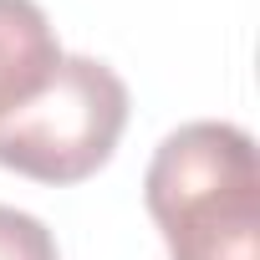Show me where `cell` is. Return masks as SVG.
Wrapping results in <instances>:
<instances>
[{
  "label": "cell",
  "instance_id": "obj_1",
  "mask_svg": "<svg viewBox=\"0 0 260 260\" xmlns=\"http://www.w3.org/2000/svg\"><path fill=\"white\" fill-rule=\"evenodd\" d=\"M169 260H260L255 138L235 122H184L158 143L143 179Z\"/></svg>",
  "mask_w": 260,
  "mask_h": 260
},
{
  "label": "cell",
  "instance_id": "obj_2",
  "mask_svg": "<svg viewBox=\"0 0 260 260\" xmlns=\"http://www.w3.org/2000/svg\"><path fill=\"white\" fill-rule=\"evenodd\" d=\"M127 127V82L97 56H67L51 77L0 117V169L36 184L92 179Z\"/></svg>",
  "mask_w": 260,
  "mask_h": 260
},
{
  "label": "cell",
  "instance_id": "obj_4",
  "mask_svg": "<svg viewBox=\"0 0 260 260\" xmlns=\"http://www.w3.org/2000/svg\"><path fill=\"white\" fill-rule=\"evenodd\" d=\"M0 260H61L56 235L36 214H26L16 204H0Z\"/></svg>",
  "mask_w": 260,
  "mask_h": 260
},
{
  "label": "cell",
  "instance_id": "obj_3",
  "mask_svg": "<svg viewBox=\"0 0 260 260\" xmlns=\"http://www.w3.org/2000/svg\"><path fill=\"white\" fill-rule=\"evenodd\" d=\"M61 61L56 31L36 0H0V117L21 107Z\"/></svg>",
  "mask_w": 260,
  "mask_h": 260
}]
</instances>
